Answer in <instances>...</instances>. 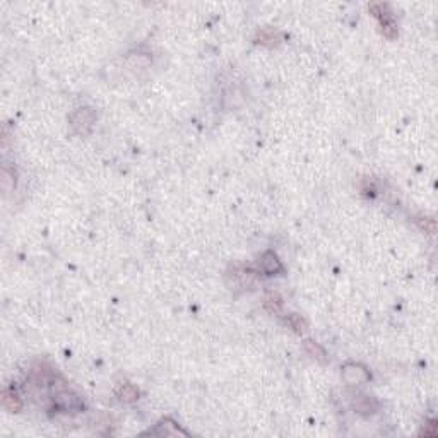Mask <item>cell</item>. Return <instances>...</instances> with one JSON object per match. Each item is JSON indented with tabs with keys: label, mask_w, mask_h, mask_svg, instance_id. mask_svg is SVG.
Instances as JSON below:
<instances>
[{
	"label": "cell",
	"mask_w": 438,
	"mask_h": 438,
	"mask_svg": "<svg viewBox=\"0 0 438 438\" xmlns=\"http://www.w3.org/2000/svg\"><path fill=\"white\" fill-rule=\"evenodd\" d=\"M370 11L375 17L380 19L382 33L390 39L395 38L397 36V28H395L394 17H392V12L389 11V6H387V4H373V6H370Z\"/></svg>",
	"instance_id": "6da1fadb"
},
{
	"label": "cell",
	"mask_w": 438,
	"mask_h": 438,
	"mask_svg": "<svg viewBox=\"0 0 438 438\" xmlns=\"http://www.w3.org/2000/svg\"><path fill=\"white\" fill-rule=\"evenodd\" d=\"M94 122V113L91 108H79L75 113L70 116V125L77 134H86Z\"/></svg>",
	"instance_id": "7a4b0ae2"
},
{
	"label": "cell",
	"mask_w": 438,
	"mask_h": 438,
	"mask_svg": "<svg viewBox=\"0 0 438 438\" xmlns=\"http://www.w3.org/2000/svg\"><path fill=\"white\" fill-rule=\"evenodd\" d=\"M343 379L348 382V384H351V385L363 384V382L370 380V373L363 368V366L354 365V363H348L343 368Z\"/></svg>",
	"instance_id": "3957f363"
},
{
	"label": "cell",
	"mask_w": 438,
	"mask_h": 438,
	"mask_svg": "<svg viewBox=\"0 0 438 438\" xmlns=\"http://www.w3.org/2000/svg\"><path fill=\"white\" fill-rule=\"evenodd\" d=\"M261 269L267 276H272V274H277L283 271V266L279 262L277 255L274 252H266L262 255V261H261Z\"/></svg>",
	"instance_id": "277c9868"
},
{
	"label": "cell",
	"mask_w": 438,
	"mask_h": 438,
	"mask_svg": "<svg viewBox=\"0 0 438 438\" xmlns=\"http://www.w3.org/2000/svg\"><path fill=\"white\" fill-rule=\"evenodd\" d=\"M2 402H4V407L9 411H12V412H17L23 407V402L17 397V394L14 390H9V389H6L2 392Z\"/></svg>",
	"instance_id": "5b68a950"
},
{
	"label": "cell",
	"mask_w": 438,
	"mask_h": 438,
	"mask_svg": "<svg viewBox=\"0 0 438 438\" xmlns=\"http://www.w3.org/2000/svg\"><path fill=\"white\" fill-rule=\"evenodd\" d=\"M375 407H376V401H373L368 395H360L358 399L354 401V409L358 412H365V414H368V412L375 411Z\"/></svg>",
	"instance_id": "8992f818"
},
{
	"label": "cell",
	"mask_w": 438,
	"mask_h": 438,
	"mask_svg": "<svg viewBox=\"0 0 438 438\" xmlns=\"http://www.w3.org/2000/svg\"><path fill=\"white\" fill-rule=\"evenodd\" d=\"M116 395H118L120 401H124V402H134L137 397H139V392H137V389L134 385L125 384L116 390Z\"/></svg>",
	"instance_id": "52a82bcc"
},
{
	"label": "cell",
	"mask_w": 438,
	"mask_h": 438,
	"mask_svg": "<svg viewBox=\"0 0 438 438\" xmlns=\"http://www.w3.org/2000/svg\"><path fill=\"white\" fill-rule=\"evenodd\" d=\"M286 322H288L289 327L296 330L298 334H302L307 330V324H305V320L302 317H298V315H289V317L286 318Z\"/></svg>",
	"instance_id": "ba28073f"
},
{
	"label": "cell",
	"mask_w": 438,
	"mask_h": 438,
	"mask_svg": "<svg viewBox=\"0 0 438 438\" xmlns=\"http://www.w3.org/2000/svg\"><path fill=\"white\" fill-rule=\"evenodd\" d=\"M283 303H281V298L277 296V294H269V296L266 298V308L269 310V312L272 313H277L279 310H281Z\"/></svg>",
	"instance_id": "9c48e42d"
},
{
	"label": "cell",
	"mask_w": 438,
	"mask_h": 438,
	"mask_svg": "<svg viewBox=\"0 0 438 438\" xmlns=\"http://www.w3.org/2000/svg\"><path fill=\"white\" fill-rule=\"evenodd\" d=\"M305 348L310 351V354H312L313 358H318L320 361H324L325 353H324V349L320 348V346H317L315 343H312V341H307V343H305Z\"/></svg>",
	"instance_id": "30bf717a"
}]
</instances>
